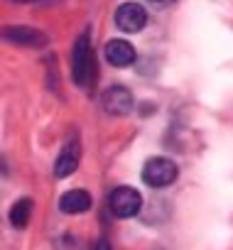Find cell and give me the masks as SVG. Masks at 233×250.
<instances>
[{
    "label": "cell",
    "mask_w": 233,
    "mask_h": 250,
    "mask_svg": "<svg viewBox=\"0 0 233 250\" xmlns=\"http://www.w3.org/2000/svg\"><path fill=\"white\" fill-rule=\"evenodd\" d=\"M93 250H110V243H108V240H103V238H101V240H98V243H96V248H93Z\"/></svg>",
    "instance_id": "8fae6325"
},
{
    "label": "cell",
    "mask_w": 233,
    "mask_h": 250,
    "mask_svg": "<svg viewBox=\"0 0 233 250\" xmlns=\"http://www.w3.org/2000/svg\"><path fill=\"white\" fill-rule=\"evenodd\" d=\"M148 25V13L138 3H126L115 10V27L121 32H140Z\"/></svg>",
    "instance_id": "277c9868"
},
{
    "label": "cell",
    "mask_w": 233,
    "mask_h": 250,
    "mask_svg": "<svg viewBox=\"0 0 233 250\" xmlns=\"http://www.w3.org/2000/svg\"><path fill=\"white\" fill-rule=\"evenodd\" d=\"M177 179V165L169 157H152L143 167V182L152 189L169 187Z\"/></svg>",
    "instance_id": "7a4b0ae2"
},
{
    "label": "cell",
    "mask_w": 233,
    "mask_h": 250,
    "mask_svg": "<svg viewBox=\"0 0 233 250\" xmlns=\"http://www.w3.org/2000/svg\"><path fill=\"white\" fill-rule=\"evenodd\" d=\"M79 160H81V145H79V138H69L66 145L62 147L57 162H54V174H57V179H64V177L74 174L76 167H79Z\"/></svg>",
    "instance_id": "8992f818"
},
{
    "label": "cell",
    "mask_w": 233,
    "mask_h": 250,
    "mask_svg": "<svg viewBox=\"0 0 233 250\" xmlns=\"http://www.w3.org/2000/svg\"><path fill=\"white\" fill-rule=\"evenodd\" d=\"M59 208H62L64 213H69V216L84 213V211L91 208V196H88V191H84V189H71V191H66V194L59 199Z\"/></svg>",
    "instance_id": "9c48e42d"
},
{
    "label": "cell",
    "mask_w": 233,
    "mask_h": 250,
    "mask_svg": "<svg viewBox=\"0 0 233 250\" xmlns=\"http://www.w3.org/2000/svg\"><path fill=\"white\" fill-rule=\"evenodd\" d=\"M108 206H110L115 218H133L143 208V196L133 187H118V189H113Z\"/></svg>",
    "instance_id": "3957f363"
},
{
    "label": "cell",
    "mask_w": 233,
    "mask_h": 250,
    "mask_svg": "<svg viewBox=\"0 0 233 250\" xmlns=\"http://www.w3.org/2000/svg\"><path fill=\"white\" fill-rule=\"evenodd\" d=\"M10 3H35V0H10Z\"/></svg>",
    "instance_id": "4fadbf2b"
},
{
    "label": "cell",
    "mask_w": 233,
    "mask_h": 250,
    "mask_svg": "<svg viewBox=\"0 0 233 250\" xmlns=\"http://www.w3.org/2000/svg\"><path fill=\"white\" fill-rule=\"evenodd\" d=\"M30 216H32V201L30 199H20L13 204L10 208V223L15 228H25L30 223Z\"/></svg>",
    "instance_id": "30bf717a"
},
{
    "label": "cell",
    "mask_w": 233,
    "mask_h": 250,
    "mask_svg": "<svg viewBox=\"0 0 233 250\" xmlns=\"http://www.w3.org/2000/svg\"><path fill=\"white\" fill-rule=\"evenodd\" d=\"M133 93L126 88V86H110L106 93H103V108L110 113V115H126L133 110Z\"/></svg>",
    "instance_id": "52a82bcc"
},
{
    "label": "cell",
    "mask_w": 233,
    "mask_h": 250,
    "mask_svg": "<svg viewBox=\"0 0 233 250\" xmlns=\"http://www.w3.org/2000/svg\"><path fill=\"white\" fill-rule=\"evenodd\" d=\"M0 37L5 42L13 44H22V47H42L47 44V35L35 30V27H25V25H13V27H3L0 30Z\"/></svg>",
    "instance_id": "5b68a950"
},
{
    "label": "cell",
    "mask_w": 233,
    "mask_h": 250,
    "mask_svg": "<svg viewBox=\"0 0 233 250\" xmlns=\"http://www.w3.org/2000/svg\"><path fill=\"white\" fill-rule=\"evenodd\" d=\"M103 54H106L108 64L118 66V69H126V66H130V64L138 59L135 47H133L130 42H126V40H110V42L106 44Z\"/></svg>",
    "instance_id": "ba28073f"
},
{
    "label": "cell",
    "mask_w": 233,
    "mask_h": 250,
    "mask_svg": "<svg viewBox=\"0 0 233 250\" xmlns=\"http://www.w3.org/2000/svg\"><path fill=\"white\" fill-rule=\"evenodd\" d=\"M150 3H155V5H169V3H174V0H150Z\"/></svg>",
    "instance_id": "7c38bea8"
},
{
    "label": "cell",
    "mask_w": 233,
    "mask_h": 250,
    "mask_svg": "<svg viewBox=\"0 0 233 250\" xmlns=\"http://www.w3.org/2000/svg\"><path fill=\"white\" fill-rule=\"evenodd\" d=\"M71 74L74 81L84 88H88L96 81V59H93V49H91V37L88 32H84L76 44H74V57H71Z\"/></svg>",
    "instance_id": "6da1fadb"
}]
</instances>
